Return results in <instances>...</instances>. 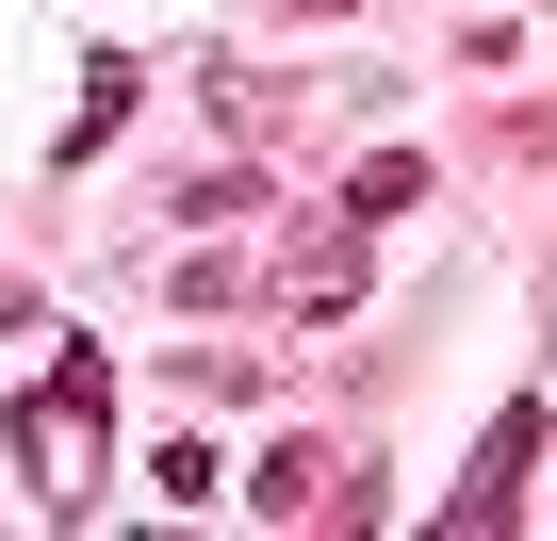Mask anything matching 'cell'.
<instances>
[{
	"instance_id": "7",
	"label": "cell",
	"mask_w": 557,
	"mask_h": 541,
	"mask_svg": "<svg viewBox=\"0 0 557 541\" xmlns=\"http://www.w3.org/2000/svg\"><path fill=\"white\" fill-rule=\"evenodd\" d=\"M262 17H329V0H262Z\"/></svg>"
},
{
	"instance_id": "6",
	"label": "cell",
	"mask_w": 557,
	"mask_h": 541,
	"mask_svg": "<svg viewBox=\"0 0 557 541\" xmlns=\"http://www.w3.org/2000/svg\"><path fill=\"white\" fill-rule=\"evenodd\" d=\"M410 197H426V164H410V148H377V164L345 181V213H361V230H377V213H410Z\"/></svg>"
},
{
	"instance_id": "4",
	"label": "cell",
	"mask_w": 557,
	"mask_h": 541,
	"mask_svg": "<svg viewBox=\"0 0 557 541\" xmlns=\"http://www.w3.org/2000/svg\"><path fill=\"white\" fill-rule=\"evenodd\" d=\"M278 312H296V329H329V312H361V213H329V230H296V262H278Z\"/></svg>"
},
{
	"instance_id": "5",
	"label": "cell",
	"mask_w": 557,
	"mask_h": 541,
	"mask_svg": "<svg viewBox=\"0 0 557 541\" xmlns=\"http://www.w3.org/2000/svg\"><path fill=\"white\" fill-rule=\"evenodd\" d=\"M132 83H148V66H115V50H99V66H83V99H66V164H83V148H115V132H132Z\"/></svg>"
},
{
	"instance_id": "2",
	"label": "cell",
	"mask_w": 557,
	"mask_h": 541,
	"mask_svg": "<svg viewBox=\"0 0 557 541\" xmlns=\"http://www.w3.org/2000/svg\"><path fill=\"white\" fill-rule=\"evenodd\" d=\"M246 508H262V525H329V508L361 525V459H345V443H278V459L246 476Z\"/></svg>"
},
{
	"instance_id": "3",
	"label": "cell",
	"mask_w": 557,
	"mask_h": 541,
	"mask_svg": "<svg viewBox=\"0 0 557 541\" xmlns=\"http://www.w3.org/2000/svg\"><path fill=\"white\" fill-rule=\"evenodd\" d=\"M524 459H541V394H508V410H492V443H475V476L443 492V525H459V541H492V525H508V492H524Z\"/></svg>"
},
{
	"instance_id": "1",
	"label": "cell",
	"mask_w": 557,
	"mask_h": 541,
	"mask_svg": "<svg viewBox=\"0 0 557 541\" xmlns=\"http://www.w3.org/2000/svg\"><path fill=\"white\" fill-rule=\"evenodd\" d=\"M17 476H34L50 508H83V492L115 476V378H99V361H50V378L17 394Z\"/></svg>"
}]
</instances>
